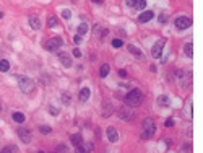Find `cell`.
<instances>
[{
  "label": "cell",
  "mask_w": 203,
  "mask_h": 153,
  "mask_svg": "<svg viewBox=\"0 0 203 153\" xmlns=\"http://www.w3.org/2000/svg\"><path fill=\"white\" fill-rule=\"evenodd\" d=\"M143 91L141 90H138V88H133V90H130L129 93H127V96L123 98V103L127 104V106H130V108H137V106H140V104L143 103Z\"/></svg>",
  "instance_id": "6da1fadb"
},
{
  "label": "cell",
  "mask_w": 203,
  "mask_h": 153,
  "mask_svg": "<svg viewBox=\"0 0 203 153\" xmlns=\"http://www.w3.org/2000/svg\"><path fill=\"white\" fill-rule=\"evenodd\" d=\"M15 78H16L18 87H20V90L23 93L30 94V93L34 91V82L31 78H28V76H25V75H18V76H15Z\"/></svg>",
  "instance_id": "7a4b0ae2"
},
{
  "label": "cell",
  "mask_w": 203,
  "mask_h": 153,
  "mask_svg": "<svg viewBox=\"0 0 203 153\" xmlns=\"http://www.w3.org/2000/svg\"><path fill=\"white\" fill-rule=\"evenodd\" d=\"M154 132H156V124H154V121L151 117H146L143 121V133H141V137L145 140L151 139L154 135Z\"/></svg>",
  "instance_id": "3957f363"
},
{
  "label": "cell",
  "mask_w": 203,
  "mask_h": 153,
  "mask_svg": "<svg viewBox=\"0 0 203 153\" xmlns=\"http://www.w3.org/2000/svg\"><path fill=\"white\" fill-rule=\"evenodd\" d=\"M62 44H63V39L57 36V37H51V39L44 44V47H46L47 51H51V52H55V51H57V49H59V47L62 46Z\"/></svg>",
  "instance_id": "277c9868"
},
{
  "label": "cell",
  "mask_w": 203,
  "mask_h": 153,
  "mask_svg": "<svg viewBox=\"0 0 203 153\" xmlns=\"http://www.w3.org/2000/svg\"><path fill=\"white\" fill-rule=\"evenodd\" d=\"M174 25H176L177 30H187V28L192 26V20H190V18H187V16H179V18H176Z\"/></svg>",
  "instance_id": "5b68a950"
},
{
  "label": "cell",
  "mask_w": 203,
  "mask_h": 153,
  "mask_svg": "<svg viewBox=\"0 0 203 153\" xmlns=\"http://www.w3.org/2000/svg\"><path fill=\"white\" fill-rule=\"evenodd\" d=\"M164 44H166V39H161V41H158L156 44L153 46V49H151V55L154 57V59H159V57H161L162 49H164Z\"/></svg>",
  "instance_id": "8992f818"
},
{
  "label": "cell",
  "mask_w": 203,
  "mask_h": 153,
  "mask_svg": "<svg viewBox=\"0 0 203 153\" xmlns=\"http://www.w3.org/2000/svg\"><path fill=\"white\" fill-rule=\"evenodd\" d=\"M16 133H18V137L21 139V142H23V143H30V142H31V130H30V129L18 127Z\"/></svg>",
  "instance_id": "52a82bcc"
},
{
  "label": "cell",
  "mask_w": 203,
  "mask_h": 153,
  "mask_svg": "<svg viewBox=\"0 0 203 153\" xmlns=\"http://www.w3.org/2000/svg\"><path fill=\"white\" fill-rule=\"evenodd\" d=\"M57 57H59L60 64H62L63 67H67V69L72 65V57H70L69 52H57Z\"/></svg>",
  "instance_id": "ba28073f"
},
{
  "label": "cell",
  "mask_w": 203,
  "mask_h": 153,
  "mask_svg": "<svg viewBox=\"0 0 203 153\" xmlns=\"http://www.w3.org/2000/svg\"><path fill=\"white\" fill-rule=\"evenodd\" d=\"M106 135H107V140L111 143H115V142L119 140V133H117V130H115L114 127H107V129H106Z\"/></svg>",
  "instance_id": "9c48e42d"
},
{
  "label": "cell",
  "mask_w": 203,
  "mask_h": 153,
  "mask_svg": "<svg viewBox=\"0 0 203 153\" xmlns=\"http://www.w3.org/2000/svg\"><path fill=\"white\" fill-rule=\"evenodd\" d=\"M154 18V13L151 12V10H146V12H143V13H140V16H138V21L140 23H148V21H151Z\"/></svg>",
  "instance_id": "30bf717a"
},
{
  "label": "cell",
  "mask_w": 203,
  "mask_h": 153,
  "mask_svg": "<svg viewBox=\"0 0 203 153\" xmlns=\"http://www.w3.org/2000/svg\"><path fill=\"white\" fill-rule=\"evenodd\" d=\"M93 150V143H80L76 147V153H90Z\"/></svg>",
  "instance_id": "8fae6325"
},
{
  "label": "cell",
  "mask_w": 203,
  "mask_h": 153,
  "mask_svg": "<svg viewBox=\"0 0 203 153\" xmlns=\"http://www.w3.org/2000/svg\"><path fill=\"white\" fill-rule=\"evenodd\" d=\"M28 23H30V26L33 28V30H39L41 28V20L37 16H34V15L28 18Z\"/></svg>",
  "instance_id": "7c38bea8"
},
{
  "label": "cell",
  "mask_w": 203,
  "mask_h": 153,
  "mask_svg": "<svg viewBox=\"0 0 203 153\" xmlns=\"http://www.w3.org/2000/svg\"><path fill=\"white\" fill-rule=\"evenodd\" d=\"M90 94H91L90 88H88V87H85V88H81V90H80L78 98H80V101H81V103H85V101H88V99H90Z\"/></svg>",
  "instance_id": "4fadbf2b"
},
{
  "label": "cell",
  "mask_w": 203,
  "mask_h": 153,
  "mask_svg": "<svg viewBox=\"0 0 203 153\" xmlns=\"http://www.w3.org/2000/svg\"><path fill=\"white\" fill-rule=\"evenodd\" d=\"M158 104L162 108H169L171 106V99L166 96V94H161V96H158Z\"/></svg>",
  "instance_id": "5bb4252c"
},
{
  "label": "cell",
  "mask_w": 203,
  "mask_h": 153,
  "mask_svg": "<svg viewBox=\"0 0 203 153\" xmlns=\"http://www.w3.org/2000/svg\"><path fill=\"white\" fill-rule=\"evenodd\" d=\"M70 142L73 143L75 147H78L80 143H83V137L80 135V133H72V135H70Z\"/></svg>",
  "instance_id": "9a60e30c"
},
{
  "label": "cell",
  "mask_w": 203,
  "mask_h": 153,
  "mask_svg": "<svg viewBox=\"0 0 203 153\" xmlns=\"http://www.w3.org/2000/svg\"><path fill=\"white\" fill-rule=\"evenodd\" d=\"M12 117H13V121H15L16 124H23V122H25V119H26L23 112H13V114H12Z\"/></svg>",
  "instance_id": "2e32d148"
},
{
  "label": "cell",
  "mask_w": 203,
  "mask_h": 153,
  "mask_svg": "<svg viewBox=\"0 0 203 153\" xmlns=\"http://www.w3.org/2000/svg\"><path fill=\"white\" fill-rule=\"evenodd\" d=\"M129 51H130V54H133V55H137V57H140V59H143V52L138 49L137 46H133V44H130L129 46Z\"/></svg>",
  "instance_id": "e0dca14e"
},
{
  "label": "cell",
  "mask_w": 203,
  "mask_h": 153,
  "mask_svg": "<svg viewBox=\"0 0 203 153\" xmlns=\"http://www.w3.org/2000/svg\"><path fill=\"white\" fill-rule=\"evenodd\" d=\"M47 26H49V28H57V26H59V18H57V16H49V18H47Z\"/></svg>",
  "instance_id": "ac0fdd59"
},
{
  "label": "cell",
  "mask_w": 203,
  "mask_h": 153,
  "mask_svg": "<svg viewBox=\"0 0 203 153\" xmlns=\"http://www.w3.org/2000/svg\"><path fill=\"white\" fill-rule=\"evenodd\" d=\"M0 153H18V147L16 145H7L0 150Z\"/></svg>",
  "instance_id": "d6986e66"
},
{
  "label": "cell",
  "mask_w": 203,
  "mask_h": 153,
  "mask_svg": "<svg viewBox=\"0 0 203 153\" xmlns=\"http://www.w3.org/2000/svg\"><path fill=\"white\" fill-rule=\"evenodd\" d=\"M184 52H185L187 57H192L193 55V44L192 42H187L185 46H184Z\"/></svg>",
  "instance_id": "ffe728a7"
},
{
  "label": "cell",
  "mask_w": 203,
  "mask_h": 153,
  "mask_svg": "<svg viewBox=\"0 0 203 153\" xmlns=\"http://www.w3.org/2000/svg\"><path fill=\"white\" fill-rule=\"evenodd\" d=\"M10 70V62L7 59H2L0 60V72H8Z\"/></svg>",
  "instance_id": "44dd1931"
},
{
  "label": "cell",
  "mask_w": 203,
  "mask_h": 153,
  "mask_svg": "<svg viewBox=\"0 0 203 153\" xmlns=\"http://www.w3.org/2000/svg\"><path fill=\"white\" fill-rule=\"evenodd\" d=\"M109 70H111L109 65L107 64H102L101 65V70H99V76H102V78H104V76H107L109 75Z\"/></svg>",
  "instance_id": "7402d4cb"
},
{
  "label": "cell",
  "mask_w": 203,
  "mask_h": 153,
  "mask_svg": "<svg viewBox=\"0 0 203 153\" xmlns=\"http://www.w3.org/2000/svg\"><path fill=\"white\" fill-rule=\"evenodd\" d=\"M86 33H88V25H86V23H81V25L78 26V34H80V36H85Z\"/></svg>",
  "instance_id": "603a6c76"
},
{
  "label": "cell",
  "mask_w": 203,
  "mask_h": 153,
  "mask_svg": "<svg viewBox=\"0 0 203 153\" xmlns=\"http://www.w3.org/2000/svg\"><path fill=\"white\" fill-rule=\"evenodd\" d=\"M145 7H146V0H138L137 5H135L133 8H135V10H143Z\"/></svg>",
  "instance_id": "cb8c5ba5"
},
{
  "label": "cell",
  "mask_w": 203,
  "mask_h": 153,
  "mask_svg": "<svg viewBox=\"0 0 203 153\" xmlns=\"http://www.w3.org/2000/svg\"><path fill=\"white\" fill-rule=\"evenodd\" d=\"M104 104H106V109L102 112V116L107 117V116H111V114H112V106H111V103H109V108H107V103H104Z\"/></svg>",
  "instance_id": "d4e9b609"
},
{
  "label": "cell",
  "mask_w": 203,
  "mask_h": 153,
  "mask_svg": "<svg viewBox=\"0 0 203 153\" xmlns=\"http://www.w3.org/2000/svg\"><path fill=\"white\" fill-rule=\"evenodd\" d=\"M39 130H41V133H46V135L52 132V129H51L49 126H41V127H39Z\"/></svg>",
  "instance_id": "484cf974"
},
{
  "label": "cell",
  "mask_w": 203,
  "mask_h": 153,
  "mask_svg": "<svg viewBox=\"0 0 203 153\" xmlns=\"http://www.w3.org/2000/svg\"><path fill=\"white\" fill-rule=\"evenodd\" d=\"M62 16L65 18V20H69V18H72V12L65 8V10H62Z\"/></svg>",
  "instance_id": "4316f807"
},
{
  "label": "cell",
  "mask_w": 203,
  "mask_h": 153,
  "mask_svg": "<svg viewBox=\"0 0 203 153\" xmlns=\"http://www.w3.org/2000/svg\"><path fill=\"white\" fill-rule=\"evenodd\" d=\"M122 44H123L122 39H114V41H112V46H114V47H122Z\"/></svg>",
  "instance_id": "83f0119b"
},
{
  "label": "cell",
  "mask_w": 203,
  "mask_h": 153,
  "mask_svg": "<svg viewBox=\"0 0 203 153\" xmlns=\"http://www.w3.org/2000/svg\"><path fill=\"white\" fill-rule=\"evenodd\" d=\"M137 2H138V0H125V3H127V7H135V5H137Z\"/></svg>",
  "instance_id": "f1b7e54d"
},
{
  "label": "cell",
  "mask_w": 203,
  "mask_h": 153,
  "mask_svg": "<svg viewBox=\"0 0 203 153\" xmlns=\"http://www.w3.org/2000/svg\"><path fill=\"white\" fill-rule=\"evenodd\" d=\"M81 41H83V37H81L80 34H76V36L73 37V42H75V44H81Z\"/></svg>",
  "instance_id": "f546056e"
},
{
  "label": "cell",
  "mask_w": 203,
  "mask_h": 153,
  "mask_svg": "<svg viewBox=\"0 0 203 153\" xmlns=\"http://www.w3.org/2000/svg\"><path fill=\"white\" fill-rule=\"evenodd\" d=\"M49 112H51V114H54V116H59V112H60V111L57 109V108H54V106H51V108H49Z\"/></svg>",
  "instance_id": "4dcf8cb0"
},
{
  "label": "cell",
  "mask_w": 203,
  "mask_h": 153,
  "mask_svg": "<svg viewBox=\"0 0 203 153\" xmlns=\"http://www.w3.org/2000/svg\"><path fill=\"white\" fill-rule=\"evenodd\" d=\"M72 52H73V57H81V51L78 49V47H75Z\"/></svg>",
  "instance_id": "1f68e13d"
},
{
  "label": "cell",
  "mask_w": 203,
  "mask_h": 153,
  "mask_svg": "<svg viewBox=\"0 0 203 153\" xmlns=\"http://www.w3.org/2000/svg\"><path fill=\"white\" fill-rule=\"evenodd\" d=\"M174 126V119H167L166 121V127H172Z\"/></svg>",
  "instance_id": "d6a6232c"
},
{
  "label": "cell",
  "mask_w": 203,
  "mask_h": 153,
  "mask_svg": "<svg viewBox=\"0 0 203 153\" xmlns=\"http://www.w3.org/2000/svg\"><path fill=\"white\" fill-rule=\"evenodd\" d=\"M63 103H65V104H69V103H70V96H69L67 93L63 94Z\"/></svg>",
  "instance_id": "836d02e7"
},
{
  "label": "cell",
  "mask_w": 203,
  "mask_h": 153,
  "mask_svg": "<svg viewBox=\"0 0 203 153\" xmlns=\"http://www.w3.org/2000/svg\"><path fill=\"white\" fill-rule=\"evenodd\" d=\"M119 75L122 76V78H125V76H127V72H125V70H122V69H120V70H119Z\"/></svg>",
  "instance_id": "e575fe53"
},
{
  "label": "cell",
  "mask_w": 203,
  "mask_h": 153,
  "mask_svg": "<svg viewBox=\"0 0 203 153\" xmlns=\"http://www.w3.org/2000/svg\"><path fill=\"white\" fill-rule=\"evenodd\" d=\"M91 2H93V3H96V5H101V3H102V0H91Z\"/></svg>",
  "instance_id": "d590c367"
},
{
  "label": "cell",
  "mask_w": 203,
  "mask_h": 153,
  "mask_svg": "<svg viewBox=\"0 0 203 153\" xmlns=\"http://www.w3.org/2000/svg\"><path fill=\"white\" fill-rule=\"evenodd\" d=\"M37 153H44V151H37Z\"/></svg>",
  "instance_id": "8d00e7d4"
},
{
  "label": "cell",
  "mask_w": 203,
  "mask_h": 153,
  "mask_svg": "<svg viewBox=\"0 0 203 153\" xmlns=\"http://www.w3.org/2000/svg\"><path fill=\"white\" fill-rule=\"evenodd\" d=\"M0 111H2V106H0Z\"/></svg>",
  "instance_id": "74e56055"
}]
</instances>
